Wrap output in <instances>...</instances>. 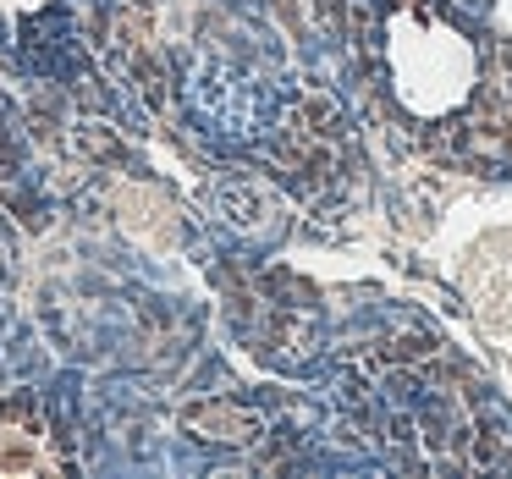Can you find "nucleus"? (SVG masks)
<instances>
[{
	"instance_id": "nucleus-1",
	"label": "nucleus",
	"mask_w": 512,
	"mask_h": 479,
	"mask_svg": "<svg viewBox=\"0 0 512 479\" xmlns=\"http://www.w3.org/2000/svg\"><path fill=\"white\" fill-rule=\"evenodd\" d=\"M0 303H6V248H0Z\"/></svg>"
}]
</instances>
